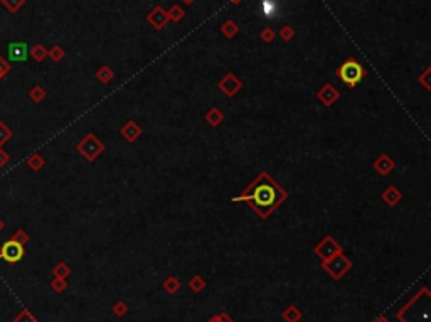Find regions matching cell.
Wrapping results in <instances>:
<instances>
[{
    "instance_id": "6da1fadb",
    "label": "cell",
    "mask_w": 431,
    "mask_h": 322,
    "mask_svg": "<svg viewBox=\"0 0 431 322\" xmlns=\"http://www.w3.org/2000/svg\"><path fill=\"white\" fill-rule=\"evenodd\" d=\"M283 198H285V194L281 193L280 187L274 186L266 176H263L260 181L251 187L249 194L236 198L235 201H248L249 204L265 218V216L270 214V211H272L273 207H276V204Z\"/></svg>"
},
{
    "instance_id": "7a4b0ae2",
    "label": "cell",
    "mask_w": 431,
    "mask_h": 322,
    "mask_svg": "<svg viewBox=\"0 0 431 322\" xmlns=\"http://www.w3.org/2000/svg\"><path fill=\"white\" fill-rule=\"evenodd\" d=\"M24 256V244H20L15 240H7L0 248V260L7 263H17Z\"/></svg>"
},
{
    "instance_id": "3957f363",
    "label": "cell",
    "mask_w": 431,
    "mask_h": 322,
    "mask_svg": "<svg viewBox=\"0 0 431 322\" xmlns=\"http://www.w3.org/2000/svg\"><path fill=\"white\" fill-rule=\"evenodd\" d=\"M339 75L340 78H342V81H346L347 84L352 86V84H357L362 80V68H360V64L355 63V61H347V63L342 64Z\"/></svg>"
},
{
    "instance_id": "277c9868",
    "label": "cell",
    "mask_w": 431,
    "mask_h": 322,
    "mask_svg": "<svg viewBox=\"0 0 431 322\" xmlns=\"http://www.w3.org/2000/svg\"><path fill=\"white\" fill-rule=\"evenodd\" d=\"M7 56L10 61H26L29 58L26 42H12L7 49Z\"/></svg>"
},
{
    "instance_id": "5b68a950",
    "label": "cell",
    "mask_w": 431,
    "mask_h": 322,
    "mask_svg": "<svg viewBox=\"0 0 431 322\" xmlns=\"http://www.w3.org/2000/svg\"><path fill=\"white\" fill-rule=\"evenodd\" d=\"M261 12L266 17H274L280 12V3L276 0H263L261 2Z\"/></svg>"
},
{
    "instance_id": "8992f818",
    "label": "cell",
    "mask_w": 431,
    "mask_h": 322,
    "mask_svg": "<svg viewBox=\"0 0 431 322\" xmlns=\"http://www.w3.org/2000/svg\"><path fill=\"white\" fill-rule=\"evenodd\" d=\"M24 3H26V0H2V5L5 7L10 14H15Z\"/></svg>"
},
{
    "instance_id": "52a82bcc",
    "label": "cell",
    "mask_w": 431,
    "mask_h": 322,
    "mask_svg": "<svg viewBox=\"0 0 431 322\" xmlns=\"http://www.w3.org/2000/svg\"><path fill=\"white\" fill-rule=\"evenodd\" d=\"M10 138H12V132H10V128H7L5 125H3L2 121H0V147L5 144L7 140H10Z\"/></svg>"
},
{
    "instance_id": "ba28073f",
    "label": "cell",
    "mask_w": 431,
    "mask_h": 322,
    "mask_svg": "<svg viewBox=\"0 0 431 322\" xmlns=\"http://www.w3.org/2000/svg\"><path fill=\"white\" fill-rule=\"evenodd\" d=\"M31 56L36 61H42L44 56H46V51H44L42 46H34V47H32V51H31Z\"/></svg>"
},
{
    "instance_id": "9c48e42d",
    "label": "cell",
    "mask_w": 431,
    "mask_h": 322,
    "mask_svg": "<svg viewBox=\"0 0 431 322\" xmlns=\"http://www.w3.org/2000/svg\"><path fill=\"white\" fill-rule=\"evenodd\" d=\"M29 167H31V169H39L40 165H42V159H40L39 156H32V157H29Z\"/></svg>"
},
{
    "instance_id": "30bf717a",
    "label": "cell",
    "mask_w": 431,
    "mask_h": 322,
    "mask_svg": "<svg viewBox=\"0 0 431 322\" xmlns=\"http://www.w3.org/2000/svg\"><path fill=\"white\" fill-rule=\"evenodd\" d=\"M12 240H15V242H19L20 244H24L27 242V235L24 233V231H17V233L12 236Z\"/></svg>"
},
{
    "instance_id": "8fae6325",
    "label": "cell",
    "mask_w": 431,
    "mask_h": 322,
    "mask_svg": "<svg viewBox=\"0 0 431 322\" xmlns=\"http://www.w3.org/2000/svg\"><path fill=\"white\" fill-rule=\"evenodd\" d=\"M42 96H44V91L40 88H34L31 91V98H32V100H36V101L42 100Z\"/></svg>"
},
{
    "instance_id": "7c38bea8",
    "label": "cell",
    "mask_w": 431,
    "mask_h": 322,
    "mask_svg": "<svg viewBox=\"0 0 431 322\" xmlns=\"http://www.w3.org/2000/svg\"><path fill=\"white\" fill-rule=\"evenodd\" d=\"M0 71H2V75H3V76H5V75H7V73H9V71H10V64H9V63H7V61H5V59H3V58H2V56H0Z\"/></svg>"
},
{
    "instance_id": "4fadbf2b",
    "label": "cell",
    "mask_w": 431,
    "mask_h": 322,
    "mask_svg": "<svg viewBox=\"0 0 431 322\" xmlns=\"http://www.w3.org/2000/svg\"><path fill=\"white\" fill-rule=\"evenodd\" d=\"M9 161H10V156L3 149H0V167H3Z\"/></svg>"
},
{
    "instance_id": "5bb4252c",
    "label": "cell",
    "mask_w": 431,
    "mask_h": 322,
    "mask_svg": "<svg viewBox=\"0 0 431 322\" xmlns=\"http://www.w3.org/2000/svg\"><path fill=\"white\" fill-rule=\"evenodd\" d=\"M3 230V223H2V219H0V231Z\"/></svg>"
},
{
    "instance_id": "9a60e30c",
    "label": "cell",
    "mask_w": 431,
    "mask_h": 322,
    "mask_svg": "<svg viewBox=\"0 0 431 322\" xmlns=\"http://www.w3.org/2000/svg\"><path fill=\"white\" fill-rule=\"evenodd\" d=\"M2 78H3V75H2V71H0V80H2Z\"/></svg>"
}]
</instances>
